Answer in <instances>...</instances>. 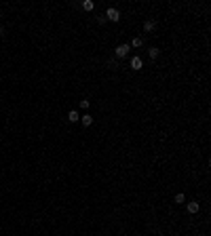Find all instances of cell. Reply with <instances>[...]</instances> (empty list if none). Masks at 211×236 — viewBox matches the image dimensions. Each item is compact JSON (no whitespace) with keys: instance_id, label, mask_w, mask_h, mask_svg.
Segmentation results:
<instances>
[{"instance_id":"6","label":"cell","mask_w":211,"mask_h":236,"mask_svg":"<svg viewBox=\"0 0 211 236\" xmlns=\"http://www.w3.org/2000/svg\"><path fill=\"white\" fill-rule=\"evenodd\" d=\"M188 213H199V202H188Z\"/></svg>"},{"instance_id":"11","label":"cell","mask_w":211,"mask_h":236,"mask_svg":"<svg viewBox=\"0 0 211 236\" xmlns=\"http://www.w3.org/2000/svg\"><path fill=\"white\" fill-rule=\"evenodd\" d=\"M175 202H179V204H182V202H186V198H184V194H175Z\"/></svg>"},{"instance_id":"12","label":"cell","mask_w":211,"mask_h":236,"mask_svg":"<svg viewBox=\"0 0 211 236\" xmlns=\"http://www.w3.org/2000/svg\"><path fill=\"white\" fill-rule=\"evenodd\" d=\"M0 36H2V27H0Z\"/></svg>"},{"instance_id":"4","label":"cell","mask_w":211,"mask_h":236,"mask_svg":"<svg viewBox=\"0 0 211 236\" xmlns=\"http://www.w3.org/2000/svg\"><path fill=\"white\" fill-rule=\"evenodd\" d=\"M141 65H144V61H141L140 57H133V59H131V68H133V70H141Z\"/></svg>"},{"instance_id":"3","label":"cell","mask_w":211,"mask_h":236,"mask_svg":"<svg viewBox=\"0 0 211 236\" xmlns=\"http://www.w3.org/2000/svg\"><path fill=\"white\" fill-rule=\"evenodd\" d=\"M80 122H82V127H91L93 124V116L91 114H84V116H80Z\"/></svg>"},{"instance_id":"5","label":"cell","mask_w":211,"mask_h":236,"mask_svg":"<svg viewBox=\"0 0 211 236\" xmlns=\"http://www.w3.org/2000/svg\"><path fill=\"white\" fill-rule=\"evenodd\" d=\"M68 120H70V122H78V120H80V114H78L76 110H72L70 114H68Z\"/></svg>"},{"instance_id":"10","label":"cell","mask_w":211,"mask_h":236,"mask_svg":"<svg viewBox=\"0 0 211 236\" xmlns=\"http://www.w3.org/2000/svg\"><path fill=\"white\" fill-rule=\"evenodd\" d=\"M141 42H144L141 38H133V40H131V44H133V47H141Z\"/></svg>"},{"instance_id":"2","label":"cell","mask_w":211,"mask_h":236,"mask_svg":"<svg viewBox=\"0 0 211 236\" xmlns=\"http://www.w3.org/2000/svg\"><path fill=\"white\" fill-rule=\"evenodd\" d=\"M106 19H110V21H118V19H120V13H118L116 9H108V11H106Z\"/></svg>"},{"instance_id":"9","label":"cell","mask_w":211,"mask_h":236,"mask_svg":"<svg viewBox=\"0 0 211 236\" xmlns=\"http://www.w3.org/2000/svg\"><path fill=\"white\" fill-rule=\"evenodd\" d=\"M158 53H161V51H158L156 47H152V48H150V57H152V59H156V57H158Z\"/></svg>"},{"instance_id":"8","label":"cell","mask_w":211,"mask_h":236,"mask_svg":"<svg viewBox=\"0 0 211 236\" xmlns=\"http://www.w3.org/2000/svg\"><path fill=\"white\" fill-rule=\"evenodd\" d=\"M154 25H156V23H154L152 19H150V21H146V23H144V30H146V32H152Z\"/></svg>"},{"instance_id":"1","label":"cell","mask_w":211,"mask_h":236,"mask_svg":"<svg viewBox=\"0 0 211 236\" xmlns=\"http://www.w3.org/2000/svg\"><path fill=\"white\" fill-rule=\"evenodd\" d=\"M129 51H131V44H120V47H116L114 48V53H116V57H127L129 55Z\"/></svg>"},{"instance_id":"7","label":"cell","mask_w":211,"mask_h":236,"mask_svg":"<svg viewBox=\"0 0 211 236\" xmlns=\"http://www.w3.org/2000/svg\"><path fill=\"white\" fill-rule=\"evenodd\" d=\"M82 9H84V11H93L95 4L91 2V0H84V2H82Z\"/></svg>"}]
</instances>
